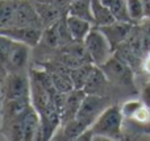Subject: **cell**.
I'll use <instances>...</instances> for the list:
<instances>
[{
    "label": "cell",
    "instance_id": "cell-1",
    "mask_svg": "<svg viewBox=\"0 0 150 141\" xmlns=\"http://www.w3.org/2000/svg\"><path fill=\"white\" fill-rule=\"evenodd\" d=\"M122 119L121 107L117 104L108 106L91 125L93 140H122Z\"/></svg>",
    "mask_w": 150,
    "mask_h": 141
},
{
    "label": "cell",
    "instance_id": "cell-2",
    "mask_svg": "<svg viewBox=\"0 0 150 141\" xmlns=\"http://www.w3.org/2000/svg\"><path fill=\"white\" fill-rule=\"evenodd\" d=\"M3 99H30V75L24 71H9L1 67Z\"/></svg>",
    "mask_w": 150,
    "mask_h": 141
},
{
    "label": "cell",
    "instance_id": "cell-3",
    "mask_svg": "<svg viewBox=\"0 0 150 141\" xmlns=\"http://www.w3.org/2000/svg\"><path fill=\"white\" fill-rule=\"evenodd\" d=\"M101 67L109 83L125 90L134 91V74L129 63H127L120 57L112 55Z\"/></svg>",
    "mask_w": 150,
    "mask_h": 141
},
{
    "label": "cell",
    "instance_id": "cell-4",
    "mask_svg": "<svg viewBox=\"0 0 150 141\" xmlns=\"http://www.w3.org/2000/svg\"><path fill=\"white\" fill-rule=\"evenodd\" d=\"M84 45L87 47L91 61L96 66H103L112 57V54H115L107 36L98 26L91 29V32L84 40Z\"/></svg>",
    "mask_w": 150,
    "mask_h": 141
},
{
    "label": "cell",
    "instance_id": "cell-5",
    "mask_svg": "<svg viewBox=\"0 0 150 141\" xmlns=\"http://www.w3.org/2000/svg\"><path fill=\"white\" fill-rule=\"evenodd\" d=\"M108 106H111L109 96L96 95V94H87L84 100H83L82 106H80L79 111H78L76 118L80 121H83L87 127H91Z\"/></svg>",
    "mask_w": 150,
    "mask_h": 141
},
{
    "label": "cell",
    "instance_id": "cell-6",
    "mask_svg": "<svg viewBox=\"0 0 150 141\" xmlns=\"http://www.w3.org/2000/svg\"><path fill=\"white\" fill-rule=\"evenodd\" d=\"M0 34L7 36L15 41H20L34 47L41 42L44 36V28L41 26H11V28H1Z\"/></svg>",
    "mask_w": 150,
    "mask_h": 141
},
{
    "label": "cell",
    "instance_id": "cell-7",
    "mask_svg": "<svg viewBox=\"0 0 150 141\" xmlns=\"http://www.w3.org/2000/svg\"><path fill=\"white\" fill-rule=\"evenodd\" d=\"M29 50H30L29 45L13 40L9 54H8L5 62L1 63V67H5L9 73H12V71H24V69L28 65Z\"/></svg>",
    "mask_w": 150,
    "mask_h": 141
},
{
    "label": "cell",
    "instance_id": "cell-8",
    "mask_svg": "<svg viewBox=\"0 0 150 141\" xmlns=\"http://www.w3.org/2000/svg\"><path fill=\"white\" fill-rule=\"evenodd\" d=\"M101 32L107 36L109 44H111L113 52H116L122 44H125L132 32V23H122V21H115L112 24L104 26H98Z\"/></svg>",
    "mask_w": 150,
    "mask_h": 141
},
{
    "label": "cell",
    "instance_id": "cell-9",
    "mask_svg": "<svg viewBox=\"0 0 150 141\" xmlns=\"http://www.w3.org/2000/svg\"><path fill=\"white\" fill-rule=\"evenodd\" d=\"M24 140H44L41 116L33 106L29 108L28 112L24 116Z\"/></svg>",
    "mask_w": 150,
    "mask_h": 141
},
{
    "label": "cell",
    "instance_id": "cell-10",
    "mask_svg": "<svg viewBox=\"0 0 150 141\" xmlns=\"http://www.w3.org/2000/svg\"><path fill=\"white\" fill-rule=\"evenodd\" d=\"M84 90H71L70 92H66V100H65V108H63L62 113H61V120L62 124L67 123L71 119H75L78 115L80 106H82L83 100L86 98Z\"/></svg>",
    "mask_w": 150,
    "mask_h": 141
},
{
    "label": "cell",
    "instance_id": "cell-11",
    "mask_svg": "<svg viewBox=\"0 0 150 141\" xmlns=\"http://www.w3.org/2000/svg\"><path fill=\"white\" fill-rule=\"evenodd\" d=\"M32 107V102L29 98L25 99H3L1 107V121L11 120L26 113V111Z\"/></svg>",
    "mask_w": 150,
    "mask_h": 141
},
{
    "label": "cell",
    "instance_id": "cell-12",
    "mask_svg": "<svg viewBox=\"0 0 150 141\" xmlns=\"http://www.w3.org/2000/svg\"><path fill=\"white\" fill-rule=\"evenodd\" d=\"M53 78V83L58 92H70L71 90H74V83L70 75V67L62 65V63H57L53 67V70H50Z\"/></svg>",
    "mask_w": 150,
    "mask_h": 141
},
{
    "label": "cell",
    "instance_id": "cell-13",
    "mask_svg": "<svg viewBox=\"0 0 150 141\" xmlns=\"http://www.w3.org/2000/svg\"><path fill=\"white\" fill-rule=\"evenodd\" d=\"M109 83V81L107 79L104 71L101 70V67L99 66H93L92 71H91L88 81L84 86L86 94H96V95H105V87Z\"/></svg>",
    "mask_w": 150,
    "mask_h": 141
},
{
    "label": "cell",
    "instance_id": "cell-14",
    "mask_svg": "<svg viewBox=\"0 0 150 141\" xmlns=\"http://www.w3.org/2000/svg\"><path fill=\"white\" fill-rule=\"evenodd\" d=\"M66 23H67L69 30L73 36L74 41H84L86 37L92 29V23L88 20H84L78 16H73L66 13Z\"/></svg>",
    "mask_w": 150,
    "mask_h": 141
},
{
    "label": "cell",
    "instance_id": "cell-15",
    "mask_svg": "<svg viewBox=\"0 0 150 141\" xmlns=\"http://www.w3.org/2000/svg\"><path fill=\"white\" fill-rule=\"evenodd\" d=\"M24 116H25V113L18 116V118L1 121V135L5 140H24Z\"/></svg>",
    "mask_w": 150,
    "mask_h": 141
},
{
    "label": "cell",
    "instance_id": "cell-16",
    "mask_svg": "<svg viewBox=\"0 0 150 141\" xmlns=\"http://www.w3.org/2000/svg\"><path fill=\"white\" fill-rule=\"evenodd\" d=\"M34 4L44 28L57 23L61 18V8L57 5L46 1H40V0H34Z\"/></svg>",
    "mask_w": 150,
    "mask_h": 141
},
{
    "label": "cell",
    "instance_id": "cell-17",
    "mask_svg": "<svg viewBox=\"0 0 150 141\" xmlns=\"http://www.w3.org/2000/svg\"><path fill=\"white\" fill-rule=\"evenodd\" d=\"M92 5V15H93V24L95 26H104L108 24L115 23L116 17L113 16L111 8L104 5L101 0H91Z\"/></svg>",
    "mask_w": 150,
    "mask_h": 141
},
{
    "label": "cell",
    "instance_id": "cell-18",
    "mask_svg": "<svg viewBox=\"0 0 150 141\" xmlns=\"http://www.w3.org/2000/svg\"><path fill=\"white\" fill-rule=\"evenodd\" d=\"M69 15L78 16L84 20H88L93 24V15H92V5L91 0H71L67 9Z\"/></svg>",
    "mask_w": 150,
    "mask_h": 141
},
{
    "label": "cell",
    "instance_id": "cell-19",
    "mask_svg": "<svg viewBox=\"0 0 150 141\" xmlns=\"http://www.w3.org/2000/svg\"><path fill=\"white\" fill-rule=\"evenodd\" d=\"M93 66H95L93 63L88 62V63H83V65L78 66V67L70 69V75H71V79H73L74 89H76V90L84 89Z\"/></svg>",
    "mask_w": 150,
    "mask_h": 141
},
{
    "label": "cell",
    "instance_id": "cell-20",
    "mask_svg": "<svg viewBox=\"0 0 150 141\" xmlns=\"http://www.w3.org/2000/svg\"><path fill=\"white\" fill-rule=\"evenodd\" d=\"M90 127H87L78 118L71 119L67 123L62 124V137L63 140H78V137Z\"/></svg>",
    "mask_w": 150,
    "mask_h": 141
},
{
    "label": "cell",
    "instance_id": "cell-21",
    "mask_svg": "<svg viewBox=\"0 0 150 141\" xmlns=\"http://www.w3.org/2000/svg\"><path fill=\"white\" fill-rule=\"evenodd\" d=\"M16 12V0H1L0 1V29L13 25Z\"/></svg>",
    "mask_w": 150,
    "mask_h": 141
},
{
    "label": "cell",
    "instance_id": "cell-22",
    "mask_svg": "<svg viewBox=\"0 0 150 141\" xmlns=\"http://www.w3.org/2000/svg\"><path fill=\"white\" fill-rule=\"evenodd\" d=\"M42 41L45 45H47L52 49L62 46L61 44V37H59V30H58V21L52 25L44 28V36H42Z\"/></svg>",
    "mask_w": 150,
    "mask_h": 141
},
{
    "label": "cell",
    "instance_id": "cell-23",
    "mask_svg": "<svg viewBox=\"0 0 150 141\" xmlns=\"http://www.w3.org/2000/svg\"><path fill=\"white\" fill-rule=\"evenodd\" d=\"M111 11L117 21L122 23H132L129 12H128V0H115L111 5ZM133 24V23H132Z\"/></svg>",
    "mask_w": 150,
    "mask_h": 141
},
{
    "label": "cell",
    "instance_id": "cell-24",
    "mask_svg": "<svg viewBox=\"0 0 150 141\" xmlns=\"http://www.w3.org/2000/svg\"><path fill=\"white\" fill-rule=\"evenodd\" d=\"M128 12H129L132 23L141 21L142 18H145L142 0H128Z\"/></svg>",
    "mask_w": 150,
    "mask_h": 141
},
{
    "label": "cell",
    "instance_id": "cell-25",
    "mask_svg": "<svg viewBox=\"0 0 150 141\" xmlns=\"http://www.w3.org/2000/svg\"><path fill=\"white\" fill-rule=\"evenodd\" d=\"M144 104H145L144 102L141 103V102H138V100H129V102L124 103V104L121 106V112H122V115H124V118L133 119L136 113L138 112V110H140Z\"/></svg>",
    "mask_w": 150,
    "mask_h": 141
},
{
    "label": "cell",
    "instance_id": "cell-26",
    "mask_svg": "<svg viewBox=\"0 0 150 141\" xmlns=\"http://www.w3.org/2000/svg\"><path fill=\"white\" fill-rule=\"evenodd\" d=\"M141 33H142V44H144V52L148 53L150 50V23L145 24L141 28Z\"/></svg>",
    "mask_w": 150,
    "mask_h": 141
},
{
    "label": "cell",
    "instance_id": "cell-27",
    "mask_svg": "<svg viewBox=\"0 0 150 141\" xmlns=\"http://www.w3.org/2000/svg\"><path fill=\"white\" fill-rule=\"evenodd\" d=\"M142 102L150 108V81L145 84L142 90Z\"/></svg>",
    "mask_w": 150,
    "mask_h": 141
},
{
    "label": "cell",
    "instance_id": "cell-28",
    "mask_svg": "<svg viewBox=\"0 0 150 141\" xmlns=\"http://www.w3.org/2000/svg\"><path fill=\"white\" fill-rule=\"evenodd\" d=\"M142 67H144V70H145V73H148L150 75V50L146 53V57H145V61H144V63H142Z\"/></svg>",
    "mask_w": 150,
    "mask_h": 141
},
{
    "label": "cell",
    "instance_id": "cell-29",
    "mask_svg": "<svg viewBox=\"0 0 150 141\" xmlns=\"http://www.w3.org/2000/svg\"><path fill=\"white\" fill-rule=\"evenodd\" d=\"M144 3V12H145V18L150 20V0H142Z\"/></svg>",
    "mask_w": 150,
    "mask_h": 141
}]
</instances>
